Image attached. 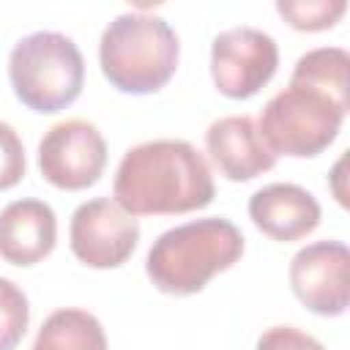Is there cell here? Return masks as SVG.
Instances as JSON below:
<instances>
[{
    "label": "cell",
    "instance_id": "1",
    "mask_svg": "<svg viewBox=\"0 0 350 350\" xmlns=\"http://www.w3.org/2000/svg\"><path fill=\"white\" fill-rule=\"evenodd\" d=\"M216 194L205 156L186 139H150L126 150L112 197L129 216H172L211 205Z\"/></svg>",
    "mask_w": 350,
    "mask_h": 350
},
{
    "label": "cell",
    "instance_id": "2",
    "mask_svg": "<svg viewBox=\"0 0 350 350\" xmlns=\"http://www.w3.org/2000/svg\"><path fill=\"white\" fill-rule=\"evenodd\" d=\"M241 254V230L230 219L208 216L161 232L145 257V271L161 293L191 295L216 273L232 268Z\"/></svg>",
    "mask_w": 350,
    "mask_h": 350
},
{
    "label": "cell",
    "instance_id": "3",
    "mask_svg": "<svg viewBox=\"0 0 350 350\" xmlns=\"http://www.w3.org/2000/svg\"><path fill=\"white\" fill-rule=\"evenodd\" d=\"M180 57L178 33L167 19L145 11L118 14L101 33L98 63L112 88L134 96L161 90Z\"/></svg>",
    "mask_w": 350,
    "mask_h": 350
},
{
    "label": "cell",
    "instance_id": "4",
    "mask_svg": "<svg viewBox=\"0 0 350 350\" xmlns=\"http://www.w3.org/2000/svg\"><path fill=\"white\" fill-rule=\"evenodd\" d=\"M8 79L14 96L27 109L52 115L79 98L85 60L68 36L38 30L14 44L8 55Z\"/></svg>",
    "mask_w": 350,
    "mask_h": 350
},
{
    "label": "cell",
    "instance_id": "5",
    "mask_svg": "<svg viewBox=\"0 0 350 350\" xmlns=\"http://www.w3.org/2000/svg\"><path fill=\"white\" fill-rule=\"evenodd\" d=\"M345 115L347 109H342L331 98L306 88L287 85L268 98L260 112L257 129L276 156L284 153L306 159L323 153L336 139Z\"/></svg>",
    "mask_w": 350,
    "mask_h": 350
},
{
    "label": "cell",
    "instance_id": "6",
    "mask_svg": "<svg viewBox=\"0 0 350 350\" xmlns=\"http://www.w3.org/2000/svg\"><path fill=\"white\" fill-rule=\"evenodd\" d=\"M279 66L276 41L257 27H230L213 38L211 74L219 93L227 98H252L271 82Z\"/></svg>",
    "mask_w": 350,
    "mask_h": 350
},
{
    "label": "cell",
    "instance_id": "7",
    "mask_svg": "<svg viewBox=\"0 0 350 350\" xmlns=\"http://www.w3.org/2000/svg\"><path fill=\"white\" fill-rule=\"evenodd\" d=\"M104 167L107 142L90 120H60L38 142V170L57 189H88L101 178Z\"/></svg>",
    "mask_w": 350,
    "mask_h": 350
},
{
    "label": "cell",
    "instance_id": "8",
    "mask_svg": "<svg viewBox=\"0 0 350 350\" xmlns=\"http://www.w3.org/2000/svg\"><path fill=\"white\" fill-rule=\"evenodd\" d=\"M139 241V224L115 200L98 197L71 213L68 243L79 262L90 268L123 265Z\"/></svg>",
    "mask_w": 350,
    "mask_h": 350
},
{
    "label": "cell",
    "instance_id": "9",
    "mask_svg": "<svg viewBox=\"0 0 350 350\" xmlns=\"http://www.w3.org/2000/svg\"><path fill=\"white\" fill-rule=\"evenodd\" d=\"M290 287L314 314L339 317L350 301V252L342 241H314L290 260Z\"/></svg>",
    "mask_w": 350,
    "mask_h": 350
},
{
    "label": "cell",
    "instance_id": "10",
    "mask_svg": "<svg viewBox=\"0 0 350 350\" xmlns=\"http://www.w3.org/2000/svg\"><path fill=\"white\" fill-rule=\"evenodd\" d=\"M205 148L227 180H252L276 164V153L265 145L257 120L249 115L213 120L205 131Z\"/></svg>",
    "mask_w": 350,
    "mask_h": 350
},
{
    "label": "cell",
    "instance_id": "11",
    "mask_svg": "<svg viewBox=\"0 0 350 350\" xmlns=\"http://www.w3.org/2000/svg\"><path fill=\"white\" fill-rule=\"evenodd\" d=\"M249 216L262 235L290 243L317 230L320 202L304 186L271 183L249 197Z\"/></svg>",
    "mask_w": 350,
    "mask_h": 350
},
{
    "label": "cell",
    "instance_id": "12",
    "mask_svg": "<svg viewBox=\"0 0 350 350\" xmlns=\"http://www.w3.org/2000/svg\"><path fill=\"white\" fill-rule=\"evenodd\" d=\"M57 241L55 211L44 200H14L0 211V257L27 268L41 262Z\"/></svg>",
    "mask_w": 350,
    "mask_h": 350
},
{
    "label": "cell",
    "instance_id": "13",
    "mask_svg": "<svg viewBox=\"0 0 350 350\" xmlns=\"http://www.w3.org/2000/svg\"><path fill=\"white\" fill-rule=\"evenodd\" d=\"M347 66L350 55L342 46H317L295 60L290 85L314 90L347 109Z\"/></svg>",
    "mask_w": 350,
    "mask_h": 350
},
{
    "label": "cell",
    "instance_id": "14",
    "mask_svg": "<svg viewBox=\"0 0 350 350\" xmlns=\"http://www.w3.org/2000/svg\"><path fill=\"white\" fill-rule=\"evenodd\" d=\"M33 350H107V336L90 312L57 309L44 320Z\"/></svg>",
    "mask_w": 350,
    "mask_h": 350
},
{
    "label": "cell",
    "instance_id": "15",
    "mask_svg": "<svg viewBox=\"0 0 350 350\" xmlns=\"http://www.w3.org/2000/svg\"><path fill=\"white\" fill-rule=\"evenodd\" d=\"M345 8H347L345 0H279L276 3V11L290 22V27L306 30V33L334 27L342 19Z\"/></svg>",
    "mask_w": 350,
    "mask_h": 350
},
{
    "label": "cell",
    "instance_id": "16",
    "mask_svg": "<svg viewBox=\"0 0 350 350\" xmlns=\"http://www.w3.org/2000/svg\"><path fill=\"white\" fill-rule=\"evenodd\" d=\"M30 306L25 293L11 282L0 276V350H14L27 328Z\"/></svg>",
    "mask_w": 350,
    "mask_h": 350
},
{
    "label": "cell",
    "instance_id": "17",
    "mask_svg": "<svg viewBox=\"0 0 350 350\" xmlns=\"http://www.w3.org/2000/svg\"><path fill=\"white\" fill-rule=\"evenodd\" d=\"M25 175V148L14 126L0 120V191L16 186Z\"/></svg>",
    "mask_w": 350,
    "mask_h": 350
},
{
    "label": "cell",
    "instance_id": "18",
    "mask_svg": "<svg viewBox=\"0 0 350 350\" xmlns=\"http://www.w3.org/2000/svg\"><path fill=\"white\" fill-rule=\"evenodd\" d=\"M257 350H325V345L301 328L273 325L257 339Z\"/></svg>",
    "mask_w": 350,
    "mask_h": 350
}]
</instances>
